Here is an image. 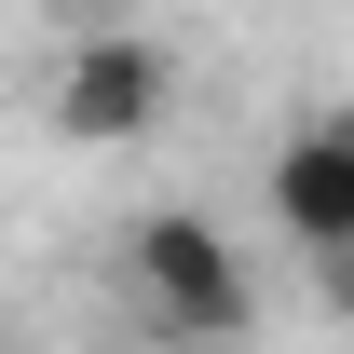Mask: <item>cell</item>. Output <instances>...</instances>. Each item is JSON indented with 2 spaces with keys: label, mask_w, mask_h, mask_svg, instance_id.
Returning <instances> with one entry per match:
<instances>
[{
  "label": "cell",
  "mask_w": 354,
  "mask_h": 354,
  "mask_svg": "<svg viewBox=\"0 0 354 354\" xmlns=\"http://www.w3.org/2000/svg\"><path fill=\"white\" fill-rule=\"evenodd\" d=\"M313 272H327V313H354V245H327Z\"/></svg>",
  "instance_id": "obj_4"
},
{
  "label": "cell",
  "mask_w": 354,
  "mask_h": 354,
  "mask_svg": "<svg viewBox=\"0 0 354 354\" xmlns=\"http://www.w3.org/2000/svg\"><path fill=\"white\" fill-rule=\"evenodd\" d=\"M272 232L286 245H354V109H313L286 150H272Z\"/></svg>",
  "instance_id": "obj_3"
},
{
  "label": "cell",
  "mask_w": 354,
  "mask_h": 354,
  "mask_svg": "<svg viewBox=\"0 0 354 354\" xmlns=\"http://www.w3.org/2000/svg\"><path fill=\"white\" fill-rule=\"evenodd\" d=\"M164 95H177L164 41H136V28H95V41L55 68V136H82V150H123V136H150V123H164Z\"/></svg>",
  "instance_id": "obj_2"
},
{
  "label": "cell",
  "mask_w": 354,
  "mask_h": 354,
  "mask_svg": "<svg viewBox=\"0 0 354 354\" xmlns=\"http://www.w3.org/2000/svg\"><path fill=\"white\" fill-rule=\"evenodd\" d=\"M123 272H136V300L164 313V327H245V313H259L245 259H232V245H218V218H191V205L136 218V232H123Z\"/></svg>",
  "instance_id": "obj_1"
}]
</instances>
